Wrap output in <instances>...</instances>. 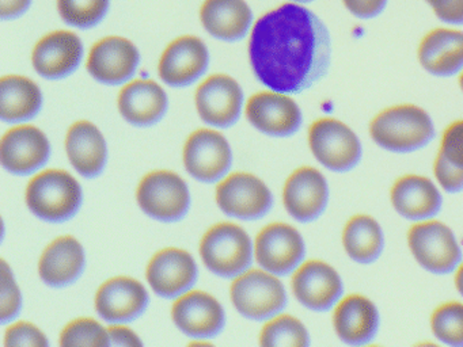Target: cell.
<instances>
[{
    "label": "cell",
    "mask_w": 463,
    "mask_h": 347,
    "mask_svg": "<svg viewBox=\"0 0 463 347\" xmlns=\"http://www.w3.org/2000/svg\"><path fill=\"white\" fill-rule=\"evenodd\" d=\"M249 56L254 75L265 87L281 94H300L329 70L332 41L316 14L287 3L257 21Z\"/></svg>",
    "instance_id": "obj_1"
},
{
    "label": "cell",
    "mask_w": 463,
    "mask_h": 347,
    "mask_svg": "<svg viewBox=\"0 0 463 347\" xmlns=\"http://www.w3.org/2000/svg\"><path fill=\"white\" fill-rule=\"evenodd\" d=\"M371 137L381 148L409 154L427 146L435 137L430 114L413 105L387 108L371 122Z\"/></svg>",
    "instance_id": "obj_2"
},
{
    "label": "cell",
    "mask_w": 463,
    "mask_h": 347,
    "mask_svg": "<svg viewBox=\"0 0 463 347\" xmlns=\"http://www.w3.org/2000/svg\"><path fill=\"white\" fill-rule=\"evenodd\" d=\"M26 203L39 219L67 221L82 205V189L66 171L48 170L32 179L26 189Z\"/></svg>",
    "instance_id": "obj_3"
},
{
    "label": "cell",
    "mask_w": 463,
    "mask_h": 347,
    "mask_svg": "<svg viewBox=\"0 0 463 347\" xmlns=\"http://www.w3.org/2000/svg\"><path fill=\"white\" fill-rule=\"evenodd\" d=\"M205 266L223 278L241 276L251 265L253 247L248 233L235 224L222 222L211 228L200 244Z\"/></svg>",
    "instance_id": "obj_4"
},
{
    "label": "cell",
    "mask_w": 463,
    "mask_h": 347,
    "mask_svg": "<svg viewBox=\"0 0 463 347\" xmlns=\"http://www.w3.org/2000/svg\"><path fill=\"white\" fill-rule=\"evenodd\" d=\"M308 144L319 163L335 173H348L362 160V144L345 124L321 118L311 125Z\"/></svg>",
    "instance_id": "obj_5"
},
{
    "label": "cell",
    "mask_w": 463,
    "mask_h": 347,
    "mask_svg": "<svg viewBox=\"0 0 463 347\" xmlns=\"http://www.w3.org/2000/svg\"><path fill=\"white\" fill-rule=\"evenodd\" d=\"M409 247L419 265L433 274H449L462 262V249L454 233L439 221L413 225L408 233Z\"/></svg>",
    "instance_id": "obj_6"
},
{
    "label": "cell",
    "mask_w": 463,
    "mask_h": 347,
    "mask_svg": "<svg viewBox=\"0 0 463 347\" xmlns=\"http://www.w3.org/2000/svg\"><path fill=\"white\" fill-rule=\"evenodd\" d=\"M232 300L241 314L253 320L276 316L287 305L283 284L260 270L248 271L232 282Z\"/></svg>",
    "instance_id": "obj_7"
},
{
    "label": "cell",
    "mask_w": 463,
    "mask_h": 347,
    "mask_svg": "<svg viewBox=\"0 0 463 347\" xmlns=\"http://www.w3.org/2000/svg\"><path fill=\"white\" fill-rule=\"evenodd\" d=\"M137 202L153 219L177 221L185 217L191 206V195L185 182L170 171L148 174L137 187Z\"/></svg>",
    "instance_id": "obj_8"
},
{
    "label": "cell",
    "mask_w": 463,
    "mask_h": 347,
    "mask_svg": "<svg viewBox=\"0 0 463 347\" xmlns=\"http://www.w3.org/2000/svg\"><path fill=\"white\" fill-rule=\"evenodd\" d=\"M305 255V241L291 225L275 222L257 236V262L275 276H288L297 270Z\"/></svg>",
    "instance_id": "obj_9"
},
{
    "label": "cell",
    "mask_w": 463,
    "mask_h": 347,
    "mask_svg": "<svg viewBox=\"0 0 463 347\" xmlns=\"http://www.w3.org/2000/svg\"><path fill=\"white\" fill-rule=\"evenodd\" d=\"M216 201L224 213L242 220L261 219L273 205L267 184L245 173L224 179L216 189Z\"/></svg>",
    "instance_id": "obj_10"
},
{
    "label": "cell",
    "mask_w": 463,
    "mask_h": 347,
    "mask_svg": "<svg viewBox=\"0 0 463 347\" xmlns=\"http://www.w3.org/2000/svg\"><path fill=\"white\" fill-rule=\"evenodd\" d=\"M232 149L226 138L213 130H196L184 148L186 171L204 183L223 178L232 167Z\"/></svg>",
    "instance_id": "obj_11"
},
{
    "label": "cell",
    "mask_w": 463,
    "mask_h": 347,
    "mask_svg": "<svg viewBox=\"0 0 463 347\" xmlns=\"http://www.w3.org/2000/svg\"><path fill=\"white\" fill-rule=\"evenodd\" d=\"M292 290L295 297L306 308L326 312L340 300L344 284L332 266L321 260H308L294 274Z\"/></svg>",
    "instance_id": "obj_12"
},
{
    "label": "cell",
    "mask_w": 463,
    "mask_h": 347,
    "mask_svg": "<svg viewBox=\"0 0 463 347\" xmlns=\"http://www.w3.org/2000/svg\"><path fill=\"white\" fill-rule=\"evenodd\" d=\"M249 121L260 132L275 137H288L299 130V106L281 92H259L246 105Z\"/></svg>",
    "instance_id": "obj_13"
},
{
    "label": "cell",
    "mask_w": 463,
    "mask_h": 347,
    "mask_svg": "<svg viewBox=\"0 0 463 347\" xmlns=\"http://www.w3.org/2000/svg\"><path fill=\"white\" fill-rule=\"evenodd\" d=\"M242 103V89L230 76H211L197 89V111L203 121L213 127L234 125L240 119Z\"/></svg>",
    "instance_id": "obj_14"
},
{
    "label": "cell",
    "mask_w": 463,
    "mask_h": 347,
    "mask_svg": "<svg viewBox=\"0 0 463 347\" xmlns=\"http://www.w3.org/2000/svg\"><path fill=\"white\" fill-rule=\"evenodd\" d=\"M284 205L288 213L300 222L321 217L329 202L326 179L313 167H302L291 174L284 186Z\"/></svg>",
    "instance_id": "obj_15"
},
{
    "label": "cell",
    "mask_w": 463,
    "mask_h": 347,
    "mask_svg": "<svg viewBox=\"0 0 463 347\" xmlns=\"http://www.w3.org/2000/svg\"><path fill=\"white\" fill-rule=\"evenodd\" d=\"M139 61V52L131 41L108 37L91 49L88 70L99 83L118 86L134 76Z\"/></svg>",
    "instance_id": "obj_16"
},
{
    "label": "cell",
    "mask_w": 463,
    "mask_h": 347,
    "mask_svg": "<svg viewBox=\"0 0 463 347\" xmlns=\"http://www.w3.org/2000/svg\"><path fill=\"white\" fill-rule=\"evenodd\" d=\"M2 163L14 175H31L50 159L47 136L34 127H18L5 135L0 146Z\"/></svg>",
    "instance_id": "obj_17"
},
{
    "label": "cell",
    "mask_w": 463,
    "mask_h": 347,
    "mask_svg": "<svg viewBox=\"0 0 463 347\" xmlns=\"http://www.w3.org/2000/svg\"><path fill=\"white\" fill-rule=\"evenodd\" d=\"M210 62L202 40L192 35L178 38L167 46L159 61V76L172 87H186L204 75Z\"/></svg>",
    "instance_id": "obj_18"
},
{
    "label": "cell",
    "mask_w": 463,
    "mask_h": 347,
    "mask_svg": "<svg viewBox=\"0 0 463 347\" xmlns=\"http://www.w3.org/2000/svg\"><path fill=\"white\" fill-rule=\"evenodd\" d=\"M172 314L175 325L192 338H213L221 333L226 323L219 301L204 292H192L178 298Z\"/></svg>",
    "instance_id": "obj_19"
},
{
    "label": "cell",
    "mask_w": 463,
    "mask_h": 347,
    "mask_svg": "<svg viewBox=\"0 0 463 347\" xmlns=\"http://www.w3.org/2000/svg\"><path fill=\"white\" fill-rule=\"evenodd\" d=\"M147 279L156 295L165 298L178 297L194 286L197 279V266L188 252L166 249L151 259Z\"/></svg>",
    "instance_id": "obj_20"
},
{
    "label": "cell",
    "mask_w": 463,
    "mask_h": 347,
    "mask_svg": "<svg viewBox=\"0 0 463 347\" xmlns=\"http://www.w3.org/2000/svg\"><path fill=\"white\" fill-rule=\"evenodd\" d=\"M148 305V295L139 281L116 277L105 282L96 295V309L109 323H128L137 319Z\"/></svg>",
    "instance_id": "obj_21"
},
{
    "label": "cell",
    "mask_w": 463,
    "mask_h": 347,
    "mask_svg": "<svg viewBox=\"0 0 463 347\" xmlns=\"http://www.w3.org/2000/svg\"><path fill=\"white\" fill-rule=\"evenodd\" d=\"M83 56L80 38L71 32H55L45 35L34 46V70L47 79H63L71 75Z\"/></svg>",
    "instance_id": "obj_22"
},
{
    "label": "cell",
    "mask_w": 463,
    "mask_h": 347,
    "mask_svg": "<svg viewBox=\"0 0 463 347\" xmlns=\"http://www.w3.org/2000/svg\"><path fill=\"white\" fill-rule=\"evenodd\" d=\"M333 323L341 341L354 346L367 344L378 333V309L364 295H351L338 304Z\"/></svg>",
    "instance_id": "obj_23"
},
{
    "label": "cell",
    "mask_w": 463,
    "mask_h": 347,
    "mask_svg": "<svg viewBox=\"0 0 463 347\" xmlns=\"http://www.w3.org/2000/svg\"><path fill=\"white\" fill-rule=\"evenodd\" d=\"M392 202L395 211L405 219L425 221L440 211L443 200L438 187L430 179L405 175L392 186Z\"/></svg>",
    "instance_id": "obj_24"
},
{
    "label": "cell",
    "mask_w": 463,
    "mask_h": 347,
    "mask_svg": "<svg viewBox=\"0 0 463 347\" xmlns=\"http://www.w3.org/2000/svg\"><path fill=\"white\" fill-rule=\"evenodd\" d=\"M121 116L135 127H151L164 118L167 97L159 84L153 80H135L118 95Z\"/></svg>",
    "instance_id": "obj_25"
},
{
    "label": "cell",
    "mask_w": 463,
    "mask_h": 347,
    "mask_svg": "<svg viewBox=\"0 0 463 347\" xmlns=\"http://www.w3.org/2000/svg\"><path fill=\"white\" fill-rule=\"evenodd\" d=\"M85 263V251L80 241L63 236L45 249L40 259V277L50 286H67L82 276Z\"/></svg>",
    "instance_id": "obj_26"
},
{
    "label": "cell",
    "mask_w": 463,
    "mask_h": 347,
    "mask_svg": "<svg viewBox=\"0 0 463 347\" xmlns=\"http://www.w3.org/2000/svg\"><path fill=\"white\" fill-rule=\"evenodd\" d=\"M67 155L75 170L86 178L99 176L108 160L104 136L96 125L80 121L70 127L66 140Z\"/></svg>",
    "instance_id": "obj_27"
},
{
    "label": "cell",
    "mask_w": 463,
    "mask_h": 347,
    "mask_svg": "<svg viewBox=\"0 0 463 347\" xmlns=\"http://www.w3.org/2000/svg\"><path fill=\"white\" fill-rule=\"evenodd\" d=\"M419 60L428 72L440 78L457 75L463 70V33L436 29L420 43Z\"/></svg>",
    "instance_id": "obj_28"
},
{
    "label": "cell",
    "mask_w": 463,
    "mask_h": 347,
    "mask_svg": "<svg viewBox=\"0 0 463 347\" xmlns=\"http://www.w3.org/2000/svg\"><path fill=\"white\" fill-rule=\"evenodd\" d=\"M200 16L211 35L229 42L242 40L253 21L245 0H205Z\"/></svg>",
    "instance_id": "obj_29"
},
{
    "label": "cell",
    "mask_w": 463,
    "mask_h": 347,
    "mask_svg": "<svg viewBox=\"0 0 463 347\" xmlns=\"http://www.w3.org/2000/svg\"><path fill=\"white\" fill-rule=\"evenodd\" d=\"M43 94L24 76H5L0 81V116L5 122L29 121L42 110Z\"/></svg>",
    "instance_id": "obj_30"
},
{
    "label": "cell",
    "mask_w": 463,
    "mask_h": 347,
    "mask_svg": "<svg viewBox=\"0 0 463 347\" xmlns=\"http://www.w3.org/2000/svg\"><path fill=\"white\" fill-rule=\"evenodd\" d=\"M343 243L352 260L363 265L378 260L384 247L381 225L370 216L352 217L344 228Z\"/></svg>",
    "instance_id": "obj_31"
},
{
    "label": "cell",
    "mask_w": 463,
    "mask_h": 347,
    "mask_svg": "<svg viewBox=\"0 0 463 347\" xmlns=\"http://www.w3.org/2000/svg\"><path fill=\"white\" fill-rule=\"evenodd\" d=\"M260 343L273 347H306L310 344V336L299 320L283 314L265 324Z\"/></svg>",
    "instance_id": "obj_32"
},
{
    "label": "cell",
    "mask_w": 463,
    "mask_h": 347,
    "mask_svg": "<svg viewBox=\"0 0 463 347\" xmlns=\"http://www.w3.org/2000/svg\"><path fill=\"white\" fill-rule=\"evenodd\" d=\"M58 7L66 23L90 29L107 15L109 0H58Z\"/></svg>",
    "instance_id": "obj_33"
},
{
    "label": "cell",
    "mask_w": 463,
    "mask_h": 347,
    "mask_svg": "<svg viewBox=\"0 0 463 347\" xmlns=\"http://www.w3.org/2000/svg\"><path fill=\"white\" fill-rule=\"evenodd\" d=\"M433 333L449 346L463 347V304L446 303L433 312Z\"/></svg>",
    "instance_id": "obj_34"
},
{
    "label": "cell",
    "mask_w": 463,
    "mask_h": 347,
    "mask_svg": "<svg viewBox=\"0 0 463 347\" xmlns=\"http://www.w3.org/2000/svg\"><path fill=\"white\" fill-rule=\"evenodd\" d=\"M61 346H109L108 330L93 319H78L70 323L61 336Z\"/></svg>",
    "instance_id": "obj_35"
},
{
    "label": "cell",
    "mask_w": 463,
    "mask_h": 347,
    "mask_svg": "<svg viewBox=\"0 0 463 347\" xmlns=\"http://www.w3.org/2000/svg\"><path fill=\"white\" fill-rule=\"evenodd\" d=\"M21 308H23V297H21L20 289L15 284L9 266L4 260L2 262V309H0L2 323L6 324L15 319Z\"/></svg>",
    "instance_id": "obj_36"
},
{
    "label": "cell",
    "mask_w": 463,
    "mask_h": 347,
    "mask_svg": "<svg viewBox=\"0 0 463 347\" xmlns=\"http://www.w3.org/2000/svg\"><path fill=\"white\" fill-rule=\"evenodd\" d=\"M5 344L7 347H45L50 343L36 325L23 322L7 328Z\"/></svg>",
    "instance_id": "obj_37"
},
{
    "label": "cell",
    "mask_w": 463,
    "mask_h": 347,
    "mask_svg": "<svg viewBox=\"0 0 463 347\" xmlns=\"http://www.w3.org/2000/svg\"><path fill=\"white\" fill-rule=\"evenodd\" d=\"M440 154L452 164L463 168V119L444 130Z\"/></svg>",
    "instance_id": "obj_38"
},
{
    "label": "cell",
    "mask_w": 463,
    "mask_h": 347,
    "mask_svg": "<svg viewBox=\"0 0 463 347\" xmlns=\"http://www.w3.org/2000/svg\"><path fill=\"white\" fill-rule=\"evenodd\" d=\"M436 179L447 192H459L463 190V168L449 163L443 155L439 152L433 165Z\"/></svg>",
    "instance_id": "obj_39"
},
{
    "label": "cell",
    "mask_w": 463,
    "mask_h": 347,
    "mask_svg": "<svg viewBox=\"0 0 463 347\" xmlns=\"http://www.w3.org/2000/svg\"><path fill=\"white\" fill-rule=\"evenodd\" d=\"M440 21L463 24V0H427Z\"/></svg>",
    "instance_id": "obj_40"
},
{
    "label": "cell",
    "mask_w": 463,
    "mask_h": 347,
    "mask_svg": "<svg viewBox=\"0 0 463 347\" xmlns=\"http://www.w3.org/2000/svg\"><path fill=\"white\" fill-rule=\"evenodd\" d=\"M343 2L354 16L362 19L375 18L387 5V0H343Z\"/></svg>",
    "instance_id": "obj_41"
},
{
    "label": "cell",
    "mask_w": 463,
    "mask_h": 347,
    "mask_svg": "<svg viewBox=\"0 0 463 347\" xmlns=\"http://www.w3.org/2000/svg\"><path fill=\"white\" fill-rule=\"evenodd\" d=\"M110 344L113 346H142V341L137 333L123 325H113L108 328Z\"/></svg>",
    "instance_id": "obj_42"
},
{
    "label": "cell",
    "mask_w": 463,
    "mask_h": 347,
    "mask_svg": "<svg viewBox=\"0 0 463 347\" xmlns=\"http://www.w3.org/2000/svg\"><path fill=\"white\" fill-rule=\"evenodd\" d=\"M31 5L32 0H0V15L4 21L18 18Z\"/></svg>",
    "instance_id": "obj_43"
},
{
    "label": "cell",
    "mask_w": 463,
    "mask_h": 347,
    "mask_svg": "<svg viewBox=\"0 0 463 347\" xmlns=\"http://www.w3.org/2000/svg\"><path fill=\"white\" fill-rule=\"evenodd\" d=\"M455 285H457L458 292L463 295V265L458 268L457 276H455Z\"/></svg>",
    "instance_id": "obj_44"
},
{
    "label": "cell",
    "mask_w": 463,
    "mask_h": 347,
    "mask_svg": "<svg viewBox=\"0 0 463 347\" xmlns=\"http://www.w3.org/2000/svg\"><path fill=\"white\" fill-rule=\"evenodd\" d=\"M459 86H460V89H462V91H463V73H462V75H460V78H459Z\"/></svg>",
    "instance_id": "obj_45"
},
{
    "label": "cell",
    "mask_w": 463,
    "mask_h": 347,
    "mask_svg": "<svg viewBox=\"0 0 463 347\" xmlns=\"http://www.w3.org/2000/svg\"><path fill=\"white\" fill-rule=\"evenodd\" d=\"M294 2H298V3H308V2H313V0H294Z\"/></svg>",
    "instance_id": "obj_46"
}]
</instances>
